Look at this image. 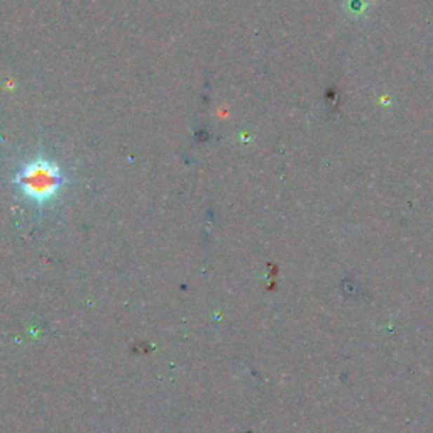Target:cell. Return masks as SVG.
Wrapping results in <instances>:
<instances>
[{
  "mask_svg": "<svg viewBox=\"0 0 433 433\" xmlns=\"http://www.w3.org/2000/svg\"><path fill=\"white\" fill-rule=\"evenodd\" d=\"M371 6H373L371 0H344L345 12L354 19L368 18L371 12Z\"/></svg>",
  "mask_w": 433,
  "mask_h": 433,
  "instance_id": "2",
  "label": "cell"
},
{
  "mask_svg": "<svg viewBox=\"0 0 433 433\" xmlns=\"http://www.w3.org/2000/svg\"><path fill=\"white\" fill-rule=\"evenodd\" d=\"M14 183L24 198L38 207H46L60 196L66 178L56 163L38 156L19 168Z\"/></svg>",
  "mask_w": 433,
  "mask_h": 433,
  "instance_id": "1",
  "label": "cell"
}]
</instances>
